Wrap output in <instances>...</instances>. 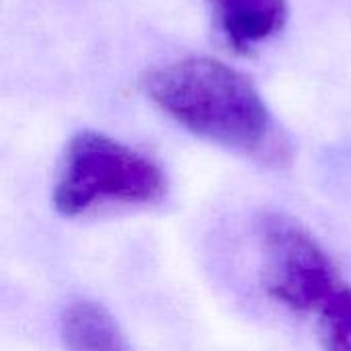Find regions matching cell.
<instances>
[{
  "mask_svg": "<svg viewBox=\"0 0 351 351\" xmlns=\"http://www.w3.org/2000/svg\"><path fill=\"white\" fill-rule=\"evenodd\" d=\"M259 247L265 294L296 315L321 313L343 286L321 243L290 216H263L259 222Z\"/></svg>",
  "mask_w": 351,
  "mask_h": 351,
  "instance_id": "obj_3",
  "label": "cell"
},
{
  "mask_svg": "<svg viewBox=\"0 0 351 351\" xmlns=\"http://www.w3.org/2000/svg\"><path fill=\"white\" fill-rule=\"evenodd\" d=\"M214 27L230 51L249 56L284 31L288 0H208Z\"/></svg>",
  "mask_w": 351,
  "mask_h": 351,
  "instance_id": "obj_4",
  "label": "cell"
},
{
  "mask_svg": "<svg viewBox=\"0 0 351 351\" xmlns=\"http://www.w3.org/2000/svg\"><path fill=\"white\" fill-rule=\"evenodd\" d=\"M325 351H351V286H341L321 311Z\"/></svg>",
  "mask_w": 351,
  "mask_h": 351,
  "instance_id": "obj_6",
  "label": "cell"
},
{
  "mask_svg": "<svg viewBox=\"0 0 351 351\" xmlns=\"http://www.w3.org/2000/svg\"><path fill=\"white\" fill-rule=\"evenodd\" d=\"M162 167L103 132L82 130L64 150L53 183V208L66 216H84L105 206H148L167 195Z\"/></svg>",
  "mask_w": 351,
  "mask_h": 351,
  "instance_id": "obj_2",
  "label": "cell"
},
{
  "mask_svg": "<svg viewBox=\"0 0 351 351\" xmlns=\"http://www.w3.org/2000/svg\"><path fill=\"white\" fill-rule=\"evenodd\" d=\"M60 335L68 351H132L109 311L90 300H76L64 308Z\"/></svg>",
  "mask_w": 351,
  "mask_h": 351,
  "instance_id": "obj_5",
  "label": "cell"
},
{
  "mask_svg": "<svg viewBox=\"0 0 351 351\" xmlns=\"http://www.w3.org/2000/svg\"><path fill=\"white\" fill-rule=\"evenodd\" d=\"M146 97L187 132L218 146L261 154L276 125L255 82L241 70L206 56L156 66L142 76Z\"/></svg>",
  "mask_w": 351,
  "mask_h": 351,
  "instance_id": "obj_1",
  "label": "cell"
}]
</instances>
